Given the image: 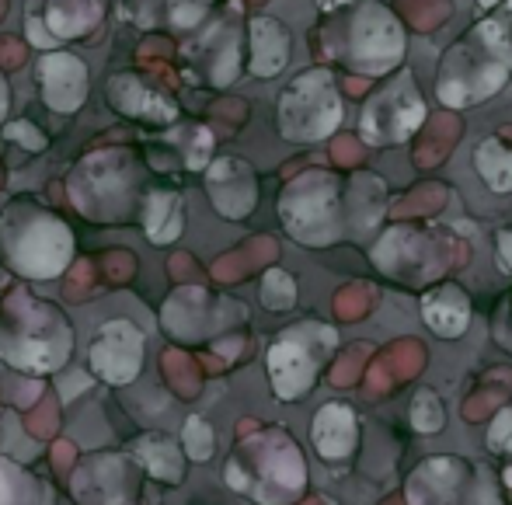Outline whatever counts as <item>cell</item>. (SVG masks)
<instances>
[{
    "instance_id": "obj_16",
    "label": "cell",
    "mask_w": 512,
    "mask_h": 505,
    "mask_svg": "<svg viewBox=\"0 0 512 505\" xmlns=\"http://www.w3.org/2000/svg\"><path fill=\"white\" fill-rule=\"evenodd\" d=\"M206 4L209 0H129L140 28L171 25V28H178V32L196 28L206 14Z\"/></svg>"
},
{
    "instance_id": "obj_32",
    "label": "cell",
    "mask_w": 512,
    "mask_h": 505,
    "mask_svg": "<svg viewBox=\"0 0 512 505\" xmlns=\"http://www.w3.org/2000/svg\"><path fill=\"white\" fill-rule=\"evenodd\" d=\"M499 255L506 262V269L512 272V230H502L499 234Z\"/></svg>"
},
{
    "instance_id": "obj_1",
    "label": "cell",
    "mask_w": 512,
    "mask_h": 505,
    "mask_svg": "<svg viewBox=\"0 0 512 505\" xmlns=\"http://www.w3.org/2000/svg\"><path fill=\"white\" fill-rule=\"evenodd\" d=\"M512 63V39L506 35L502 18L485 21L471 32V39L457 42L453 53L443 63V81H439V98L446 105H471V101L488 98L506 84Z\"/></svg>"
},
{
    "instance_id": "obj_2",
    "label": "cell",
    "mask_w": 512,
    "mask_h": 505,
    "mask_svg": "<svg viewBox=\"0 0 512 505\" xmlns=\"http://www.w3.org/2000/svg\"><path fill=\"white\" fill-rule=\"evenodd\" d=\"M373 262L387 276L418 286L429 283L432 276H443L453 265L467 262V244L453 241V237L425 234V230H391L373 248Z\"/></svg>"
},
{
    "instance_id": "obj_38",
    "label": "cell",
    "mask_w": 512,
    "mask_h": 505,
    "mask_svg": "<svg viewBox=\"0 0 512 505\" xmlns=\"http://www.w3.org/2000/svg\"><path fill=\"white\" fill-rule=\"evenodd\" d=\"M481 4H485V7H488V4H495V0H481Z\"/></svg>"
},
{
    "instance_id": "obj_25",
    "label": "cell",
    "mask_w": 512,
    "mask_h": 505,
    "mask_svg": "<svg viewBox=\"0 0 512 505\" xmlns=\"http://www.w3.org/2000/svg\"><path fill=\"white\" fill-rule=\"evenodd\" d=\"M411 425L418 432H439L443 429V404L432 391H418L411 401Z\"/></svg>"
},
{
    "instance_id": "obj_39",
    "label": "cell",
    "mask_w": 512,
    "mask_h": 505,
    "mask_svg": "<svg viewBox=\"0 0 512 505\" xmlns=\"http://www.w3.org/2000/svg\"><path fill=\"white\" fill-rule=\"evenodd\" d=\"M255 4H258V0H255Z\"/></svg>"
},
{
    "instance_id": "obj_20",
    "label": "cell",
    "mask_w": 512,
    "mask_h": 505,
    "mask_svg": "<svg viewBox=\"0 0 512 505\" xmlns=\"http://www.w3.org/2000/svg\"><path fill=\"white\" fill-rule=\"evenodd\" d=\"M509 394H512V370H492V377L485 380V387H481L471 401H464V418L481 422V418H485L492 408H499Z\"/></svg>"
},
{
    "instance_id": "obj_23",
    "label": "cell",
    "mask_w": 512,
    "mask_h": 505,
    "mask_svg": "<svg viewBox=\"0 0 512 505\" xmlns=\"http://www.w3.org/2000/svg\"><path fill=\"white\" fill-rule=\"evenodd\" d=\"M370 310H373V286L352 283V286H345V290H338L335 314L342 317V321H359V317H366Z\"/></svg>"
},
{
    "instance_id": "obj_17",
    "label": "cell",
    "mask_w": 512,
    "mask_h": 505,
    "mask_svg": "<svg viewBox=\"0 0 512 505\" xmlns=\"http://www.w3.org/2000/svg\"><path fill=\"white\" fill-rule=\"evenodd\" d=\"M460 133H464V126H460V119L453 112L432 115V119L425 122L422 133H418V143H415L418 168H436V164H443L446 157H450V150L457 147Z\"/></svg>"
},
{
    "instance_id": "obj_37",
    "label": "cell",
    "mask_w": 512,
    "mask_h": 505,
    "mask_svg": "<svg viewBox=\"0 0 512 505\" xmlns=\"http://www.w3.org/2000/svg\"><path fill=\"white\" fill-rule=\"evenodd\" d=\"M387 505H405V502H401V499H391V502H387Z\"/></svg>"
},
{
    "instance_id": "obj_31",
    "label": "cell",
    "mask_w": 512,
    "mask_h": 505,
    "mask_svg": "<svg viewBox=\"0 0 512 505\" xmlns=\"http://www.w3.org/2000/svg\"><path fill=\"white\" fill-rule=\"evenodd\" d=\"M509 436H512V411H502V415L495 418L492 432H488V446H492V450H502Z\"/></svg>"
},
{
    "instance_id": "obj_21",
    "label": "cell",
    "mask_w": 512,
    "mask_h": 505,
    "mask_svg": "<svg viewBox=\"0 0 512 505\" xmlns=\"http://www.w3.org/2000/svg\"><path fill=\"white\" fill-rule=\"evenodd\" d=\"M398 11L405 14L408 28L415 32H436L439 25H446L453 14L450 0H398Z\"/></svg>"
},
{
    "instance_id": "obj_8",
    "label": "cell",
    "mask_w": 512,
    "mask_h": 505,
    "mask_svg": "<svg viewBox=\"0 0 512 505\" xmlns=\"http://www.w3.org/2000/svg\"><path fill=\"white\" fill-rule=\"evenodd\" d=\"M39 74V91L53 112H77L88 98V67L77 60L74 53L60 49V53H46L35 67Z\"/></svg>"
},
{
    "instance_id": "obj_19",
    "label": "cell",
    "mask_w": 512,
    "mask_h": 505,
    "mask_svg": "<svg viewBox=\"0 0 512 505\" xmlns=\"http://www.w3.org/2000/svg\"><path fill=\"white\" fill-rule=\"evenodd\" d=\"M481 178L492 185L495 192H509L512 189V150L502 140H485L474 154Z\"/></svg>"
},
{
    "instance_id": "obj_7",
    "label": "cell",
    "mask_w": 512,
    "mask_h": 505,
    "mask_svg": "<svg viewBox=\"0 0 512 505\" xmlns=\"http://www.w3.org/2000/svg\"><path fill=\"white\" fill-rule=\"evenodd\" d=\"M352 67L363 74H384L401 60V28L377 4H366L352 21Z\"/></svg>"
},
{
    "instance_id": "obj_18",
    "label": "cell",
    "mask_w": 512,
    "mask_h": 505,
    "mask_svg": "<svg viewBox=\"0 0 512 505\" xmlns=\"http://www.w3.org/2000/svg\"><path fill=\"white\" fill-rule=\"evenodd\" d=\"M143 220L154 244H168L182 234V196L178 192H147Z\"/></svg>"
},
{
    "instance_id": "obj_29",
    "label": "cell",
    "mask_w": 512,
    "mask_h": 505,
    "mask_svg": "<svg viewBox=\"0 0 512 505\" xmlns=\"http://www.w3.org/2000/svg\"><path fill=\"white\" fill-rule=\"evenodd\" d=\"M331 157H335L338 164H345V168H352V164L363 161V143H359L356 136H338V140L331 143Z\"/></svg>"
},
{
    "instance_id": "obj_13",
    "label": "cell",
    "mask_w": 512,
    "mask_h": 505,
    "mask_svg": "<svg viewBox=\"0 0 512 505\" xmlns=\"http://www.w3.org/2000/svg\"><path fill=\"white\" fill-rule=\"evenodd\" d=\"M356 415L345 404H328L314 418V446L324 460H345L356 450Z\"/></svg>"
},
{
    "instance_id": "obj_9",
    "label": "cell",
    "mask_w": 512,
    "mask_h": 505,
    "mask_svg": "<svg viewBox=\"0 0 512 505\" xmlns=\"http://www.w3.org/2000/svg\"><path fill=\"white\" fill-rule=\"evenodd\" d=\"M209 199L216 202L223 216L230 220H241V216L251 213L258 199L255 189V175L244 161L237 157H220V161L209 168Z\"/></svg>"
},
{
    "instance_id": "obj_34",
    "label": "cell",
    "mask_w": 512,
    "mask_h": 505,
    "mask_svg": "<svg viewBox=\"0 0 512 505\" xmlns=\"http://www.w3.org/2000/svg\"><path fill=\"white\" fill-rule=\"evenodd\" d=\"M342 4H349V0H317L321 11H335V7H342Z\"/></svg>"
},
{
    "instance_id": "obj_28",
    "label": "cell",
    "mask_w": 512,
    "mask_h": 505,
    "mask_svg": "<svg viewBox=\"0 0 512 505\" xmlns=\"http://www.w3.org/2000/svg\"><path fill=\"white\" fill-rule=\"evenodd\" d=\"M25 35L35 49H56L60 46V39H56L53 32H46V18H39V14H32V11H28V18H25Z\"/></svg>"
},
{
    "instance_id": "obj_12",
    "label": "cell",
    "mask_w": 512,
    "mask_h": 505,
    "mask_svg": "<svg viewBox=\"0 0 512 505\" xmlns=\"http://www.w3.org/2000/svg\"><path fill=\"white\" fill-rule=\"evenodd\" d=\"M425 366V349L415 338H401V342L387 345L384 356L370 366V394H384L391 387L405 384Z\"/></svg>"
},
{
    "instance_id": "obj_24",
    "label": "cell",
    "mask_w": 512,
    "mask_h": 505,
    "mask_svg": "<svg viewBox=\"0 0 512 505\" xmlns=\"http://www.w3.org/2000/svg\"><path fill=\"white\" fill-rule=\"evenodd\" d=\"M293 300H297V283L283 269H272L262 283V303L269 310H290Z\"/></svg>"
},
{
    "instance_id": "obj_11",
    "label": "cell",
    "mask_w": 512,
    "mask_h": 505,
    "mask_svg": "<svg viewBox=\"0 0 512 505\" xmlns=\"http://www.w3.org/2000/svg\"><path fill=\"white\" fill-rule=\"evenodd\" d=\"M105 91H108L112 108H119V112L129 115V119H143V122H175L178 119L175 101H168L161 91L147 88V84L133 74L112 77Z\"/></svg>"
},
{
    "instance_id": "obj_35",
    "label": "cell",
    "mask_w": 512,
    "mask_h": 505,
    "mask_svg": "<svg viewBox=\"0 0 512 505\" xmlns=\"http://www.w3.org/2000/svg\"><path fill=\"white\" fill-rule=\"evenodd\" d=\"M502 140H512V126H506V129H502Z\"/></svg>"
},
{
    "instance_id": "obj_26",
    "label": "cell",
    "mask_w": 512,
    "mask_h": 505,
    "mask_svg": "<svg viewBox=\"0 0 512 505\" xmlns=\"http://www.w3.org/2000/svg\"><path fill=\"white\" fill-rule=\"evenodd\" d=\"M370 342H359L352 352H345L342 359L335 363V370H331V384L335 387H349V384H356L359 380V373H363V363L370 359Z\"/></svg>"
},
{
    "instance_id": "obj_3",
    "label": "cell",
    "mask_w": 512,
    "mask_h": 505,
    "mask_svg": "<svg viewBox=\"0 0 512 505\" xmlns=\"http://www.w3.org/2000/svg\"><path fill=\"white\" fill-rule=\"evenodd\" d=\"M283 223L297 241L321 248L338 241L342 220H338V185L324 171H310L297 178L283 196Z\"/></svg>"
},
{
    "instance_id": "obj_15",
    "label": "cell",
    "mask_w": 512,
    "mask_h": 505,
    "mask_svg": "<svg viewBox=\"0 0 512 505\" xmlns=\"http://www.w3.org/2000/svg\"><path fill=\"white\" fill-rule=\"evenodd\" d=\"M422 314H425V324H429L436 335L457 338L467 331L471 303H467V297L457 286H439V290H432L429 297L422 300Z\"/></svg>"
},
{
    "instance_id": "obj_33",
    "label": "cell",
    "mask_w": 512,
    "mask_h": 505,
    "mask_svg": "<svg viewBox=\"0 0 512 505\" xmlns=\"http://www.w3.org/2000/svg\"><path fill=\"white\" fill-rule=\"evenodd\" d=\"M366 88H370V77H345V91L349 95H363Z\"/></svg>"
},
{
    "instance_id": "obj_14",
    "label": "cell",
    "mask_w": 512,
    "mask_h": 505,
    "mask_svg": "<svg viewBox=\"0 0 512 505\" xmlns=\"http://www.w3.org/2000/svg\"><path fill=\"white\" fill-rule=\"evenodd\" d=\"M290 60V32L276 18L251 21V74L276 77Z\"/></svg>"
},
{
    "instance_id": "obj_6",
    "label": "cell",
    "mask_w": 512,
    "mask_h": 505,
    "mask_svg": "<svg viewBox=\"0 0 512 505\" xmlns=\"http://www.w3.org/2000/svg\"><path fill=\"white\" fill-rule=\"evenodd\" d=\"M425 108L411 74L398 77L370 108L363 112V136L370 143H401L422 122Z\"/></svg>"
},
{
    "instance_id": "obj_10",
    "label": "cell",
    "mask_w": 512,
    "mask_h": 505,
    "mask_svg": "<svg viewBox=\"0 0 512 505\" xmlns=\"http://www.w3.org/2000/svg\"><path fill=\"white\" fill-rule=\"evenodd\" d=\"M464 485V464L450 457H436L411 474L408 505H457Z\"/></svg>"
},
{
    "instance_id": "obj_30",
    "label": "cell",
    "mask_w": 512,
    "mask_h": 505,
    "mask_svg": "<svg viewBox=\"0 0 512 505\" xmlns=\"http://www.w3.org/2000/svg\"><path fill=\"white\" fill-rule=\"evenodd\" d=\"M4 136H7V140H21L25 147H32V150L46 147V136H39V129L28 126V122H14V126H7Z\"/></svg>"
},
{
    "instance_id": "obj_4",
    "label": "cell",
    "mask_w": 512,
    "mask_h": 505,
    "mask_svg": "<svg viewBox=\"0 0 512 505\" xmlns=\"http://www.w3.org/2000/svg\"><path fill=\"white\" fill-rule=\"evenodd\" d=\"M342 119L335 84L324 70L300 74L279 98V129L286 140H321Z\"/></svg>"
},
{
    "instance_id": "obj_27",
    "label": "cell",
    "mask_w": 512,
    "mask_h": 505,
    "mask_svg": "<svg viewBox=\"0 0 512 505\" xmlns=\"http://www.w3.org/2000/svg\"><path fill=\"white\" fill-rule=\"evenodd\" d=\"M185 436H189L192 460H206L209 453H213V432H209V425L203 422V418H189V425H185Z\"/></svg>"
},
{
    "instance_id": "obj_5",
    "label": "cell",
    "mask_w": 512,
    "mask_h": 505,
    "mask_svg": "<svg viewBox=\"0 0 512 505\" xmlns=\"http://www.w3.org/2000/svg\"><path fill=\"white\" fill-rule=\"evenodd\" d=\"M335 349V331L324 324H300L286 331L269 352L272 387L279 398H297L304 394L317 377V366Z\"/></svg>"
},
{
    "instance_id": "obj_22",
    "label": "cell",
    "mask_w": 512,
    "mask_h": 505,
    "mask_svg": "<svg viewBox=\"0 0 512 505\" xmlns=\"http://www.w3.org/2000/svg\"><path fill=\"white\" fill-rule=\"evenodd\" d=\"M446 206V189L443 185H418L415 192H408L401 202L391 206L394 220H408V216H432Z\"/></svg>"
},
{
    "instance_id": "obj_36",
    "label": "cell",
    "mask_w": 512,
    "mask_h": 505,
    "mask_svg": "<svg viewBox=\"0 0 512 505\" xmlns=\"http://www.w3.org/2000/svg\"><path fill=\"white\" fill-rule=\"evenodd\" d=\"M506 485L512 488V467H509V471H506Z\"/></svg>"
}]
</instances>
